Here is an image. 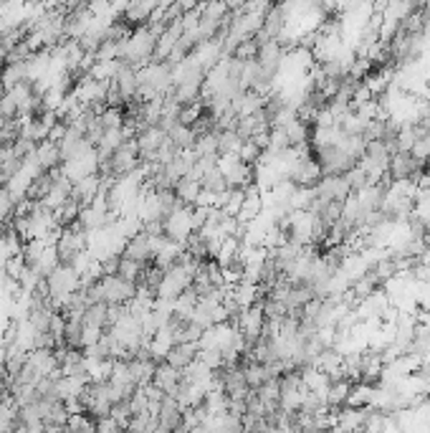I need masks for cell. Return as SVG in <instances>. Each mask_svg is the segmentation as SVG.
<instances>
[{
  "mask_svg": "<svg viewBox=\"0 0 430 433\" xmlns=\"http://www.w3.org/2000/svg\"><path fill=\"white\" fill-rule=\"evenodd\" d=\"M195 218H193V205H180L162 221V233L175 244H188V238L195 233Z\"/></svg>",
  "mask_w": 430,
  "mask_h": 433,
  "instance_id": "1",
  "label": "cell"
},
{
  "mask_svg": "<svg viewBox=\"0 0 430 433\" xmlns=\"http://www.w3.org/2000/svg\"><path fill=\"white\" fill-rule=\"evenodd\" d=\"M218 170L230 190H246L253 185V182H250L253 180V167L246 165V162H243L241 158H235V155H230V158H218Z\"/></svg>",
  "mask_w": 430,
  "mask_h": 433,
  "instance_id": "2",
  "label": "cell"
},
{
  "mask_svg": "<svg viewBox=\"0 0 430 433\" xmlns=\"http://www.w3.org/2000/svg\"><path fill=\"white\" fill-rule=\"evenodd\" d=\"M111 175L114 178H127L129 173H134L140 167V147H137V140H127L122 147H119L109 160Z\"/></svg>",
  "mask_w": 430,
  "mask_h": 433,
  "instance_id": "3",
  "label": "cell"
},
{
  "mask_svg": "<svg viewBox=\"0 0 430 433\" xmlns=\"http://www.w3.org/2000/svg\"><path fill=\"white\" fill-rule=\"evenodd\" d=\"M167 145V134L160 127H144L137 134V147H140V162H155L157 152Z\"/></svg>",
  "mask_w": 430,
  "mask_h": 433,
  "instance_id": "4",
  "label": "cell"
},
{
  "mask_svg": "<svg viewBox=\"0 0 430 433\" xmlns=\"http://www.w3.org/2000/svg\"><path fill=\"white\" fill-rule=\"evenodd\" d=\"M125 259L129 261H137V264H149V261L155 259V246H152V236L149 233H137L134 238L127 241V249L122 253Z\"/></svg>",
  "mask_w": 430,
  "mask_h": 433,
  "instance_id": "5",
  "label": "cell"
},
{
  "mask_svg": "<svg viewBox=\"0 0 430 433\" xmlns=\"http://www.w3.org/2000/svg\"><path fill=\"white\" fill-rule=\"evenodd\" d=\"M180 383H182L180 370H175V368L167 363H157L155 378H152V386H155L157 390H162L164 395H175L178 388H180Z\"/></svg>",
  "mask_w": 430,
  "mask_h": 433,
  "instance_id": "6",
  "label": "cell"
},
{
  "mask_svg": "<svg viewBox=\"0 0 430 433\" xmlns=\"http://www.w3.org/2000/svg\"><path fill=\"white\" fill-rule=\"evenodd\" d=\"M197 352H200V345L197 342H182V345H175L167 352V357H164V363L172 365L175 370H185V368H190V365L197 360Z\"/></svg>",
  "mask_w": 430,
  "mask_h": 433,
  "instance_id": "7",
  "label": "cell"
},
{
  "mask_svg": "<svg viewBox=\"0 0 430 433\" xmlns=\"http://www.w3.org/2000/svg\"><path fill=\"white\" fill-rule=\"evenodd\" d=\"M102 193V178L99 175H89V178H84V180L74 182V193H71V198L74 200H78V203L84 205H92L94 203V198Z\"/></svg>",
  "mask_w": 430,
  "mask_h": 433,
  "instance_id": "8",
  "label": "cell"
},
{
  "mask_svg": "<svg viewBox=\"0 0 430 433\" xmlns=\"http://www.w3.org/2000/svg\"><path fill=\"white\" fill-rule=\"evenodd\" d=\"M36 160H39V165L46 170V173H51V170H56V167H61V147L56 145V142H41V145H36Z\"/></svg>",
  "mask_w": 430,
  "mask_h": 433,
  "instance_id": "9",
  "label": "cell"
},
{
  "mask_svg": "<svg viewBox=\"0 0 430 433\" xmlns=\"http://www.w3.org/2000/svg\"><path fill=\"white\" fill-rule=\"evenodd\" d=\"M157 10V3H129V6H125V21L132 25H147L149 18L155 16Z\"/></svg>",
  "mask_w": 430,
  "mask_h": 433,
  "instance_id": "10",
  "label": "cell"
},
{
  "mask_svg": "<svg viewBox=\"0 0 430 433\" xmlns=\"http://www.w3.org/2000/svg\"><path fill=\"white\" fill-rule=\"evenodd\" d=\"M172 193H175V198L180 200L182 205H195L197 198H200V193H203V185L197 180H190V178H182L175 188H172Z\"/></svg>",
  "mask_w": 430,
  "mask_h": 433,
  "instance_id": "11",
  "label": "cell"
},
{
  "mask_svg": "<svg viewBox=\"0 0 430 433\" xmlns=\"http://www.w3.org/2000/svg\"><path fill=\"white\" fill-rule=\"evenodd\" d=\"M107 304H89L86 312L81 315V322L84 327H96V330H107L109 324H107Z\"/></svg>",
  "mask_w": 430,
  "mask_h": 433,
  "instance_id": "12",
  "label": "cell"
},
{
  "mask_svg": "<svg viewBox=\"0 0 430 433\" xmlns=\"http://www.w3.org/2000/svg\"><path fill=\"white\" fill-rule=\"evenodd\" d=\"M58 266H61V259H58V253H56V246H48L46 251H43V256L39 259V264L33 266V271H36L41 279H48Z\"/></svg>",
  "mask_w": 430,
  "mask_h": 433,
  "instance_id": "13",
  "label": "cell"
},
{
  "mask_svg": "<svg viewBox=\"0 0 430 433\" xmlns=\"http://www.w3.org/2000/svg\"><path fill=\"white\" fill-rule=\"evenodd\" d=\"M142 271H144V264H137V261H129V259H119V268H117V276H122L125 282L129 284H137L140 282Z\"/></svg>",
  "mask_w": 430,
  "mask_h": 433,
  "instance_id": "14",
  "label": "cell"
},
{
  "mask_svg": "<svg viewBox=\"0 0 430 433\" xmlns=\"http://www.w3.org/2000/svg\"><path fill=\"white\" fill-rule=\"evenodd\" d=\"M13 119H18V104L6 92V94L0 96V122H13Z\"/></svg>",
  "mask_w": 430,
  "mask_h": 433,
  "instance_id": "15",
  "label": "cell"
},
{
  "mask_svg": "<svg viewBox=\"0 0 430 433\" xmlns=\"http://www.w3.org/2000/svg\"><path fill=\"white\" fill-rule=\"evenodd\" d=\"M261 155H264V150H261V147H258L256 142L250 140V142H243V147H241V155H238V158L243 160V162H246V165H258V160H261Z\"/></svg>",
  "mask_w": 430,
  "mask_h": 433,
  "instance_id": "16",
  "label": "cell"
},
{
  "mask_svg": "<svg viewBox=\"0 0 430 433\" xmlns=\"http://www.w3.org/2000/svg\"><path fill=\"white\" fill-rule=\"evenodd\" d=\"M3 408H6V405H3V403H0V416H3Z\"/></svg>",
  "mask_w": 430,
  "mask_h": 433,
  "instance_id": "17",
  "label": "cell"
}]
</instances>
